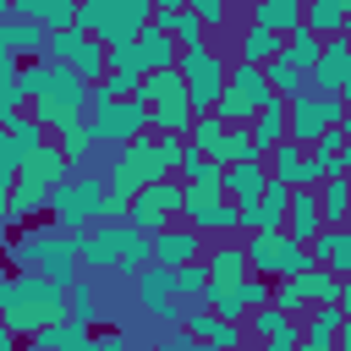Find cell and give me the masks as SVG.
<instances>
[{"label": "cell", "mask_w": 351, "mask_h": 351, "mask_svg": "<svg viewBox=\"0 0 351 351\" xmlns=\"http://www.w3.org/2000/svg\"><path fill=\"white\" fill-rule=\"evenodd\" d=\"M5 252H11V263H16V269L44 274V280H55L60 291L82 280V263H77V236L55 230L49 219H44V225H27V230H22Z\"/></svg>", "instance_id": "6da1fadb"}, {"label": "cell", "mask_w": 351, "mask_h": 351, "mask_svg": "<svg viewBox=\"0 0 351 351\" xmlns=\"http://www.w3.org/2000/svg\"><path fill=\"white\" fill-rule=\"evenodd\" d=\"M44 324H66V291L44 274H11V291H5V307H0V329H11L16 340L38 335Z\"/></svg>", "instance_id": "7a4b0ae2"}, {"label": "cell", "mask_w": 351, "mask_h": 351, "mask_svg": "<svg viewBox=\"0 0 351 351\" xmlns=\"http://www.w3.org/2000/svg\"><path fill=\"white\" fill-rule=\"evenodd\" d=\"M181 225H192L197 236L219 241V236H236V203L219 192V165H197L181 176Z\"/></svg>", "instance_id": "3957f363"}, {"label": "cell", "mask_w": 351, "mask_h": 351, "mask_svg": "<svg viewBox=\"0 0 351 351\" xmlns=\"http://www.w3.org/2000/svg\"><path fill=\"white\" fill-rule=\"evenodd\" d=\"M225 66H230V38H203V44L176 49V71H181V88H186L192 115H208V110L219 104Z\"/></svg>", "instance_id": "277c9868"}, {"label": "cell", "mask_w": 351, "mask_h": 351, "mask_svg": "<svg viewBox=\"0 0 351 351\" xmlns=\"http://www.w3.org/2000/svg\"><path fill=\"white\" fill-rule=\"evenodd\" d=\"M82 110H88V82H82L71 66H55V60H49L44 88L27 99V121L49 137V132H66L71 121H82Z\"/></svg>", "instance_id": "5b68a950"}, {"label": "cell", "mask_w": 351, "mask_h": 351, "mask_svg": "<svg viewBox=\"0 0 351 351\" xmlns=\"http://www.w3.org/2000/svg\"><path fill=\"white\" fill-rule=\"evenodd\" d=\"M148 16H154V0H77L71 27L99 44H126L148 27Z\"/></svg>", "instance_id": "8992f818"}, {"label": "cell", "mask_w": 351, "mask_h": 351, "mask_svg": "<svg viewBox=\"0 0 351 351\" xmlns=\"http://www.w3.org/2000/svg\"><path fill=\"white\" fill-rule=\"evenodd\" d=\"M104 176H66L60 186H49V225L55 230H66V236H77V230H88V225H99V208H104Z\"/></svg>", "instance_id": "52a82bcc"}, {"label": "cell", "mask_w": 351, "mask_h": 351, "mask_svg": "<svg viewBox=\"0 0 351 351\" xmlns=\"http://www.w3.org/2000/svg\"><path fill=\"white\" fill-rule=\"evenodd\" d=\"M269 99H274V93H269V82H263V66L230 60V66H225V82H219V104H214V115H219L225 126H247Z\"/></svg>", "instance_id": "ba28073f"}, {"label": "cell", "mask_w": 351, "mask_h": 351, "mask_svg": "<svg viewBox=\"0 0 351 351\" xmlns=\"http://www.w3.org/2000/svg\"><path fill=\"white\" fill-rule=\"evenodd\" d=\"M154 181H170L165 176V159H159V137H132L126 148H115V159H110V170H104V186L110 192H121V197H132V192H143V186H154Z\"/></svg>", "instance_id": "9c48e42d"}, {"label": "cell", "mask_w": 351, "mask_h": 351, "mask_svg": "<svg viewBox=\"0 0 351 351\" xmlns=\"http://www.w3.org/2000/svg\"><path fill=\"white\" fill-rule=\"evenodd\" d=\"M241 252H247V274H258V280H285V274L313 269L307 247L291 241L285 230H252V236H241Z\"/></svg>", "instance_id": "30bf717a"}, {"label": "cell", "mask_w": 351, "mask_h": 351, "mask_svg": "<svg viewBox=\"0 0 351 351\" xmlns=\"http://www.w3.org/2000/svg\"><path fill=\"white\" fill-rule=\"evenodd\" d=\"M340 121H346V99H335V93L302 88L296 99H285V143H296V148H313V137Z\"/></svg>", "instance_id": "8fae6325"}, {"label": "cell", "mask_w": 351, "mask_h": 351, "mask_svg": "<svg viewBox=\"0 0 351 351\" xmlns=\"http://www.w3.org/2000/svg\"><path fill=\"white\" fill-rule=\"evenodd\" d=\"M88 132H93V143H99V148H126L132 137H143V132H148V104H137V99L93 104Z\"/></svg>", "instance_id": "7c38bea8"}, {"label": "cell", "mask_w": 351, "mask_h": 351, "mask_svg": "<svg viewBox=\"0 0 351 351\" xmlns=\"http://www.w3.org/2000/svg\"><path fill=\"white\" fill-rule=\"evenodd\" d=\"M170 219H181V181H154V186L132 192V203H126V225H132V230L154 236V230H165Z\"/></svg>", "instance_id": "4fadbf2b"}, {"label": "cell", "mask_w": 351, "mask_h": 351, "mask_svg": "<svg viewBox=\"0 0 351 351\" xmlns=\"http://www.w3.org/2000/svg\"><path fill=\"white\" fill-rule=\"evenodd\" d=\"M137 236H143V230H132L126 219H121V225H88V230H77V263H88V274H93V269H115L121 252H126Z\"/></svg>", "instance_id": "5bb4252c"}, {"label": "cell", "mask_w": 351, "mask_h": 351, "mask_svg": "<svg viewBox=\"0 0 351 351\" xmlns=\"http://www.w3.org/2000/svg\"><path fill=\"white\" fill-rule=\"evenodd\" d=\"M132 291H137V307L165 318V324H176L181 307H186V302H176V269H165V263H143L132 274Z\"/></svg>", "instance_id": "9a60e30c"}, {"label": "cell", "mask_w": 351, "mask_h": 351, "mask_svg": "<svg viewBox=\"0 0 351 351\" xmlns=\"http://www.w3.org/2000/svg\"><path fill=\"white\" fill-rule=\"evenodd\" d=\"M203 252H208V236H197V230H192V225H181V219H170L165 230H154V236H148V263H165V269L203 263Z\"/></svg>", "instance_id": "2e32d148"}, {"label": "cell", "mask_w": 351, "mask_h": 351, "mask_svg": "<svg viewBox=\"0 0 351 351\" xmlns=\"http://www.w3.org/2000/svg\"><path fill=\"white\" fill-rule=\"evenodd\" d=\"M269 302V280H258V274H247V280H236V285H208V296H203V307L214 313V318H225V324H241L252 307H263Z\"/></svg>", "instance_id": "e0dca14e"}, {"label": "cell", "mask_w": 351, "mask_h": 351, "mask_svg": "<svg viewBox=\"0 0 351 351\" xmlns=\"http://www.w3.org/2000/svg\"><path fill=\"white\" fill-rule=\"evenodd\" d=\"M307 88L346 99V88H351V44H346V33L340 38H324V49H318V60L307 71Z\"/></svg>", "instance_id": "ac0fdd59"}, {"label": "cell", "mask_w": 351, "mask_h": 351, "mask_svg": "<svg viewBox=\"0 0 351 351\" xmlns=\"http://www.w3.org/2000/svg\"><path fill=\"white\" fill-rule=\"evenodd\" d=\"M285 203H291V186L263 181L258 197L236 203V230H241V236H252V230H280V225H285Z\"/></svg>", "instance_id": "d6986e66"}, {"label": "cell", "mask_w": 351, "mask_h": 351, "mask_svg": "<svg viewBox=\"0 0 351 351\" xmlns=\"http://www.w3.org/2000/svg\"><path fill=\"white\" fill-rule=\"evenodd\" d=\"M44 208H49V186L38 176H27V170H16L11 197H5V225H33Z\"/></svg>", "instance_id": "ffe728a7"}, {"label": "cell", "mask_w": 351, "mask_h": 351, "mask_svg": "<svg viewBox=\"0 0 351 351\" xmlns=\"http://www.w3.org/2000/svg\"><path fill=\"white\" fill-rule=\"evenodd\" d=\"M203 274H208V285H236V280H247L241 236H219V241H208V252H203Z\"/></svg>", "instance_id": "44dd1931"}, {"label": "cell", "mask_w": 351, "mask_h": 351, "mask_svg": "<svg viewBox=\"0 0 351 351\" xmlns=\"http://www.w3.org/2000/svg\"><path fill=\"white\" fill-rule=\"evenodd\" d=\"M38 143H44V132H38V126L27 121V110H22L11 126H0V170H11V176H16V170L38 154Z\"/></svg>", "instance_id": "7402d4cb"}, {"label": "cell", "mask_w": 351, "mask_h": 351, "mask_svg": "<svg viewBox=\"0 0 351 351\" xmlns=\"http://www.w3.org/2000/svg\"><path fill=\"white\" fill-rule=\"evenodd\" d=\"M307 258L318 263V269H329V274H351V230L346 225H324L313 241H307Z\"/></svg>", "instance_id": "603a6c76"}, {"label": "cell", "mask_w": 351, "mask_h": 351, "mask_svg": "<svg viewBox=\"0 0 351 351\" xmlns=\"http://www.w3.org/2000/svg\"><path fill=\"white\" fill-rule=\"evenodd\" d=\"M0 44H5V49H11V60L22 66V60H44L49 33H44L38 22H27V16H0Z\"/></svg>", "instance_id": "cb8c5ba5"}, {"label": "cell", "mask_w": 351, "mask_h": 351, "mask_svg": "<svg viewBox=\"0 0 351 351\" xmlns=\"http://www.w3.org/2000/svg\"><path fill=\"white\" fill-rule=\"evenodd\" d=\"M291 241H313L318 230H324V214H318V197H313V186H296L291 192V203H285V225H280Z\"/></svg>", "instance_id": "d4e9b609"}, {"label": "cell", "mask_w": 351, "mask_h": 351, "mask_svg": "<svg viewBox=\"0 0 351 351\" xmlns=\"http://www.w3.org/2000/svg\"><path fill=\"white\" fill-rule=\"evenodd\" d=\"M241 329H247V340H258V346H269V340H296L302 335V324H296V313H280V307H252L247 318H241Z\"/></svg>", "instance_id": "484cf974"}, {"label": "cell", "mask_w": 351, "mask_h": 351, "mask_svg": "<svg viewBox=\"0 0 351 351\" xmlns=\"http://www.w3.org/2000/svg\"><path fill=\"white\" fill-rule=\"evenodd\" d=\"M302 27L313 38H340L351 27V0H302Z\"/></svg>", "instance_id": "4316f807"}, {"label": "cell", "mask_w": 351, "mask_h": 351, "mask_svg": "<svg viewBox=\"0 0 351 351\" xmlns=\"http://www.w3.org/2000/svg\"><path fill=\"white\" fill-rule=\"evenodd\" d=\"M263 170H269V181H280V186H307V148H296V143H274L269 154H263Z\"/></svg>", "instance_id": "83f0119b"}, {"label": "cell", "mask_w": 351, "mask_h": 351, "mask_svg": "<svg viewBox=\"0 0 351 351\" xmlns=\"http://www.w3.org/2000/svg\"><path fill=\"white\" fill-rule=\"evenodd\" d=\"M263 181H269L263 159H241V165H225V170H219V192H225L230 203H247V197H258V192H263Z\"/></svg>", "instance_id": "f1b7e54d"}, {"label": "cell", "mask_w": 351, "mask_h": 351, "mask_svg": "<svg viewBox=\"0 0 351 351\" xmlns=\"http://www.w3.org/2000/svg\"><path fill=\"white\" fill-rule=\"evenodd\" d=\"M296 324H302L296 340H324V346H335V340L346 335V302H335V307H302Z\"/></svg>", "instance_id": "f546056e"}, {"label": "cell", "mask_w": 351, "mask_h": 351, "mask_svg": "<svg viewBox=\"0 0 351 351\" xmlns=\"http://www.w3.org/2000/svg\"><path fill=\"white\" fill-rule=\"evenodd\" d=\"M247 22L263 27V33H274V38H285L291 27H302V5L296 0H252L247 5Z\"/></svg>", "instance_id": "4dcf8cb0"}, {"label": "cell", "mask_w": 351, "mask_h": 351, "mask_svg": "<svg viewBox=\"0 0 351 351\" xmlns=\"http://www.w3.org/2000/svg\"><path fill=\"white\" fill-rule=\"evenodd\" d=\"M186 126H192V104H186V93L148 104V137H186Z\"/></svg>", "instance_id": "1f68e13d"}, {"label": "cell", "mask_w": 351, "mask_h": 351, "mask_svg": "<svg viewBox=\"0 0 351 351\" xmlns=\"http://www.w3.org/2000/svg\"><path fill=\"white\" fill-rule=\"evenodd\" d=\"M247 137H252V154L263 159L274 143H285V99H269L252 121H247Z\"/></svg>", "instance_id": "d6a6232c"}, {"label": "cell", "mask_w": 351, "mask_h": 351, "mask_svg": "<svg viewBox=\"0 0 351 351\" xmlns=\"http://www.w3.org/2000/svg\"><path fill=\"white\" fill-rule=\"evenodd\" d=\"M280 44H285V38H274V33H263V27H252V22H247V27L230 38V49H236L230 60H247V66H269V60L280 55Z\"/></svg>", "instance_id": "836d02e7"}, {"label": "cell", "mask_w": 351, "mask_h": 351, "mask_svg": "<svg viewBox=\"0 0 351 351\" xmlns=\"http://www.w3.org/2000/svg\"><path fill=\"white\" fill-rule=\"evenodd\" d=\"M104 318V307H99V291H93V280L82 274L77 285H66V324H77V329H93Z\"/></svg>", "instance_id": "e575fe53"}, {"label": "cell", "mask_w": 351, "mask_h": 351, "mask_svg": "<svg viewBox=\"0 0 351 351\" xmlns=\"http://www.w3.org/2000/svg\"><path fill=\"white\" fill-rule=\"evenodd\" d=\"M313 197H318V214H324V225H346V214H351V181H346V176H329V181H318V186H313Z\"/></svg>", "instance_id": "d590c367"}, {"label": "cell", "mask_w": 351, "mask_h": 351, "mask_svg": "<svg viewBox=\"0 0 351 351\" xmlns=\"http://www.w3.org/2000/svg\"><path fill=\"white\" fill-rule=\"evenodd\" d=\"M340 296H346V280H340V274H329V269H318V263L302 269V302H307V307H335Z\"/></svg>", "instance_id": "8d00e7d4"}, {"label": "cell", "mask_w": 351, "mask_h": 351, "mask_svg": "<svg viewBox=\"0 0 351 351\" xmlns=\"http://www.w3.org/2000/svg\"><path fill=\"white\" fill-rule=\"evenodd\" d=\"M132 44H137V60H143V77H148V71H165V66H176V44H170V38L159 33V27H143V33L132 38Z\"/></svg>", "instance_id": "74e56055"}, {"label": "cell", "mask_w": 351, "mask_h": 351, "mask_svg": "<svg viewBox=\"0 0 351 351\" xmlns=\"http://www.w3.org/2000/svg\"><path fill=\"white\" fill-rule=\"evenodd\" d=\"M22 170H27V176H38L44 186H60V181L71 176V165H66V154L55 148V137H44V143H38V154H33V159H27Z\"/></svg>", "instance_id": "f35d334b"}, {"label": "cell", "mask_w": 351, "mask_h": 351, "mask_svg": "<svg viewBox=\"0 0 351 351\" xmlns=\"http://www.w3.org/2000/svg\"><path fill=\"white\" fill-rule=\"evenodd\" d=\"M241 159H258L252 154V137H247V126H225L219 132V143H214V154H208V165H241Z\"/></svg>", "instance_id": "ab89813d"}, {"label": "cell", "mask_w": 351, "mask_h": 351, "mask_svg": "<svg viewBox=\"0 0 351 351\" xmlns=\"http://www.w3.org/2000/svg\"><path fill=\"white\" fill-rule=\"evenodd\" d=\"M263 82H269V93H274V99H296V93L307 88V77H302L285 55H274V60L263 66Z\"/></svg>", "instance_id": "60d3db41"}, {"label": "cell", "mask_w": 351, "mask_h": 351, "mask_svg": "<svg viewBox=\"0 0 351 351\" xmlns=\"http://www.w3.org/2000/svg\"><path fill=\"white\" fill-rule=\"evenodd\" d=\"M55 148L66 154V165H82V159H93V132H88V121H71L66 132H55Z\"/></svg>", "instance_id": "b9f144b4"}, {"label": "cell", "mask_w": 351, "mask_h": 351, "mask_svg": "<svg viewBox=\"0 0 351 351\" xmlns=\"http://www.w3.org/2000/svg\"><path fill=\"white\" fill-rule=\"evenodd\" d=\"M159 159H165V176H186V170L203 165V154L186 137H159Z\"/></svg>", "instance_id": "7bdbcfd3"}, {"label": "cell", "mask_w": 351, "mask_h": 351, "mask_svg": "<svg viewBox=\"0 0 351 351\" xmlns=\"http://www.w3.org/2000/svg\"><path fill=\"white\" fill-rule=\"evenodd\" d=\"M186 11L203 22L208 38H225V33H230V5H225V0H186Z\"/></svg>", "instance_id": "ee69618b"}, {"label": "cell", "mask_w": 351, "mask_h": 351, "mask_svg": "<svg viewBox=\"0 0 351 351\" xmlns=\"http://www.w3.org/2000/svg\"><path fill=\"white\" fill-rule=\"evenodd\" d=\"M219 132H225V121L208 110V115H192V126H186V143H192V148L208 159V154H214V143H219Z\"/></svg>", "instance_id": "f6af8a7d"}, {"label": "cell", "mask_w": 351, "mask_h": 351, "mask_svg": "<svg viewBox=\"0 0 351 351\" xmlns=\"http://www.w3.org/2000/svg\"><path fill=\"white\" fill-rule=\"evenodd\" d=\"M203 296H208L203 263H181V269H176V302H203Z\"/></svg>", "instance_id": "bcb514c9"}, {"label": "cell", "mask_w": 351, "mask_h": 351, "mask_svg": "<svg viewBox=\"0 0 351 351\" xmlns=\"http://www.w3.org/2000/svg\"><path fill=\"white\" fill-rule=\"evenodd\" d=\"M269 307H280V313H302V307H307V302H302V274L269 280Z\"/></svg>", "instance_id": "7dc6e473"}, {"label": "cell", "mask_w": 351, "mask_h": 351, "mask_svg": "<svg viewBox=\"0 0 351 351\" xmlns=\"http://www.w3.org/2000/svg\"><path fill=\"white\" fill-rule=\"evenodd\" d=\"M208 351H247L252 340H247V329L241 324H225V318H214V329H208V340H203Z\"/></svg>", "instance_id": "c3c4849f"}, {"label": "cell", "mask_w": 351, "mask_h": 351, "mask_svg": "<svg viewBox=\"0 0 351 351\" xmlns=\"http://www.w3.org/2000/svg\"><path fill=\"white\" fill-rule=\"evenodd\" d=\"M71 16H77V0H44L38 27H44V33H66V27H71Z\"/></svg>", "instance_id": "681fc988"}, {"label": "cell", "mask_w": 351, "mask_h": 351, "mask_svg": "<svg viewBox=\"0 0 351 351\" xmlns=\"http://www.w3.org/2000/svg\"><path fill=\"white\" fill-rule=\"evenodd\" d=\"M346 132H351V126H346V121H340V126H329V132H318V137H313V148H307V154H346Z\"/></svg>", "instance_id": "f907efd6"}, {"label": "cell", "mask_w": 351, "mask_h": 351, "mask_svg": "<svg viewBox=\"0 0 351 351\" xmlns=\"http://www.w3.org/2000/svg\"><path fill=\"white\" fill-rule=\"evenodd\" d=\"M154 351H208V346H203V340H192V335H181V329H170Z\"/></svg>", "instance_id": "816d5d0a"}, {"label": "cell", "mask_w": 351, "mask_h": 351, "mask_svg": "<svg viewBox=\"0 0 351 351\" xmlns=\"http://www.w3.org/2000/svg\"><path fill=\"white\" fill-rule=\"evenodd\" d=\"M38 11H44V0H11L5 16H27V22H38Z\"/></svg>", "instance_id": "f5cc1de1"}, {"label": "cell", "mask_w": 351, "mask_h": 351, "mask_svg": "<svg viewBox=\"0 0 351 351\" xmlns=\"http://www.w3.org/2000/svg\"><path fill=\"white\" fill-rule=\"evenodd\" d=\"M16 82V60H11V49L0 44V88H11Z\"/></svg>", "instance_id": "db71d44e"}, {"label": "cell", "mask_w": 351, "mask_h": 351, "mask_svg": "<svg viewBox=\"0 0 351 351\" xmlns=\"http://www.w3.org/2000/svg\"><path fill=\"white\" fill-rule=\"evenodd\" d=\"M11 181H16V176H11V170H0V225H5V197H11Z\"/></svg>", "instance_id": "11a10c76"}, {"label": "cell", "mask_w": 351, "mask_h": 351, "mask_svg": "<svg viewBox=\"0 0 351 351\" xmlns=\"http://www.w3.org/2000/svg\"><path fill=\"white\" fill-rule=\"evenodd\" d=\"M296 351H340V346H324V340H296Z\"/></svg>", "instance_id": "9f6ffc18"}, {"label": "cell", "mask_w": 351, "mask_h": 351, "mask_svg": "<svg viewBox=\"0 0 351 351\" xmlns=\"http://www.w3.org/2000/svg\"><path fill=\"white\" fill-rule=\"evenodd\" d=\"M0 351H22V340H16L11 329H0Z\"/></svg>", "instance_id": "6f0895ef"}, {"label": "cell", "mask_w": 351, "mask_h": 351, "mask_svg": "<svg viewBox=\"0 0 351 351\" xmlns=\"http://www.w3.org/2000/svg\"><path fill=\"white\" fill-rule=\"evenodd\" d=\"M258 351H296V340H269V346H258Z\"/></svg>", "instance_id": "680465c9"}, {"label": "cell", "mask_w": 351, "mask_h": 351, "mask_svg": "<svg viewBox=\"0 0 351 351\" xmlns=\"http://www.w3.org/2000/svg\"><path fill=\"white\" fill-rule=\"evenodd\" d=\"M5 291H11V274H0V307H5Z\"/></svg>", "instance_id": "91938a15"}, {"label": "cell", "mask_w": 351, "mask_h": 351, "mask_svg": "<svg viewBox=\"0 0 351 351\" xmlns=\"http://www.w3.org/2000/svg\"><path fill=\"white\" fill-rule=\"evenodd\" d=\"M5 247H11V241H5V225H0V258H5Z\"/></svg>", "instance_id": "94428289"}, {"label": "cell", "mask_w": 351, "mask_h": 351, "mask_svg": "<svg viewBox=\"0 0 351 351\" xmlns=\"http://www.w3.org/2000/svg\"><path fill=\"white\" fill-rule=\"evenodd\" d=\"M225 5H241V11H247V5H252V0H225Z\"/></svg>", "instance_id": "6125c7cd"}, {"label": "cell", "mask_w": 351, "mask_h": 351, "mask_svg": "<svg viewBox=\"0 0 351 351\" xmlns=\"http://www.w3.org/2000/svg\"><path fill=\"white\" fill-rule=\"evenodd\" d=\"M5 11H11V0H0V16H5Z\"/></svg>", "instance_id": "be15d7a7"}, {"label": "cell", "mask_w": 351, "mask_h": 351, "mask_svg": "<svg viewBox=\"0 0 351 351\" xmlns=\"http://www.w3.org/2000/svg\"><path fill=\"white\" fill-rule=\"evenodd\" d=\"M296 5H302V0H296Z\"/></svg>", "instance_id": "e7e4bbea"}]
</instances>
